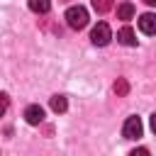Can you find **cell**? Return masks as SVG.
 <instances>
[{
    "label": "cell",
    "mask_w": 156,
    "mask_h": 156,
    "mask_svg": "<svg viewBox=\"0 0 156 156\" xmlns=\"http://www.w3.org/2000/svg\"><path fill=\"white\" fill-rule=\"evenodd\" d=\"M66 22H68L71 29H83V27L88 24V10L80 7V5L68 7V10H66Z\"/></svg>",
    "instance_id": "1"
},
{
    "label": "cell",
    "mask_w": 156,
    "mask_h": 156,
    "mask_svg": "<svg viewBox=\"0 0 156 156\" xmlns=\"http://www.w3.org/2000/svg\"><path fill=\"white\" fill-rule=\"evenodd\" d=\"M110 39H112L110 24H107V22H98V24L93 27V32H90V41H93L95 46H107Z\"/></svg>",
    "instance_id": "2"
},
{
    "label": "cell",
    "mask_w": 156,
    "mask_h": 156,
    "mask_svg": "<svg viewBox=\"0 0 156 156\" xmlns=\"http://www.w3.org/2000/svg\"><path fill=\"white\" fill-rule=\"evenodd\" d=\"M141 132H144L141 119H139V117H127V122H124V127H122L124 139H139V136H141Z\"/></svg>",
    "instance_id": "3"
},
{
    "label": "cell",
    "mask_w": 156,
    "mask_h": 156,
    "mask_svg": "<svg viewBox=\"0 0 156 156\" xmlns=\"http://www.w3.org/2000/svg\"><path fill=\"white\" fill-rule=\"evenodd\" d=\"M24 119H27V124H41V122H44V107L29 105V107L24 110Z\"/></svg>",
    "instance_id": "4"
},
{
    "label": "cell",
    "mask_w": 156,
    "mask_h": 156,
    "mask_svg": "<svg viewBox=\"0 0 156 156\" xmlns=\"http://www.w3.org/2000/svg\"><path fill=\"white\" fill-rule=\"evenodd\" d=\"M139 29H141L144 34H149V37H151V34L156 32V17H154L151 12L141 15V17H139Z\"/></svg>",
    "instance_id": "5"
},
{
    "label": "cell",
    "mask_w": 156,
    "mask_h": 156,
    "mask_svg": "<svg viewBox=\"0 0 156 156\" xmlns=\"http://www.w3.org/2000/svg\"><path fill=\"white\" fill-rule=\"evenodd\" d=\"M117 41L124 44V46H136V34H134V29H132V27H122V29L117 32Z\"/></svg>",
    "instance_id": "6"
},
{
    "label": "cell",
    "mask_w": 156,
    "mask_h": 156,
    "mask_svg": "<svg viewBox=\"0 0 156 156\" xmlns=\"http://www.w3.org/2000/svg\"><path fill=\"white\" fill-rule=\"evenodd\" d=\"M49 107H51L56 115H63V112L68 110V100H66L63 95H54V98L49 100Z\"/></svg>",
    "instance_id": "7"
},
{
    "label": "cell",
    "mask_w": 156,
    "mask_h": 156,
    "mask_svg": "<svg viewBox=\"0 0 156 156\" xmlns=\"http://www.w3.org/2000/svg\"><path fill=\"white\" fill-rule=\"evenodd\" d=\"M29 10L37 15H46L51 10V0H29Z\"/></svg>",
    "instance_id": "8"
},
{
    "label": "cell",
    "mask_w": 156,
    "mask_h": 156,
    "mask_svg": "<svg viewBox=\"0 0 156 156\" xmlns=\"http://www.w3.org/2000/svg\"><path fill=\"white\" fill-rule=\"evenodd\" d=\"M117 17L119 20H132L134 17V5L132 2H119L117 5Z\"/></svg>",
    "instance_id": "9"
},
{
    "label": "cell",
    "mask_w": 156,
    "mask_h": 156,
    "mask_svg": "<svg viewBox=\"0 0 156 156\" xmlns=\"http://www.w3.org/2000/svg\"><path fill=\"white\" fill-rule=\"evenodd\" d=\"M93 10L100 12V15H105V12L112 10V0H93Z\"/></svg>",
    "instance_id": "10"
},
{
    "label": "cell",
    "mask_w": 156,
    "mask_h": 156,
    "mask_svg": "<svg viewBox=\"0 0 156 156\" xmlns=\"http://www.w3.org/2000/svg\"><path fill=\"white\" fill-rule=\"evenodd\" d=\"M127 90H129L127 80H124V78H119V80L115 83V93H117V95H127Z\"/></svg>",
    "instance_id": "11"
},
{
    "label": "cell",
    "mask_w": 156,
    "mask_h": 156,
    "mask_svg": "<svg viewBox=\"0 0 156 156\" xmlns=\"http://www.w3.org/2000/svg\"><path fill=\"white\" fill-rule=\"evenodd\" d=\"M5 110H7V95H5V93H0V117L5 115Z\"/></svg>",
    "instance_id": "12"
},
{
    "label": "cell",
    "mask_w": 156,
    "mask_h": 156,
    "mask_svg": "<svg viewBox=\"0 0 156 156\" xmlns=\"http://www.w3.org/2000/svg\"><path fill=\"white\" fill-rule=\"evenodd\" d=\"M129 156H151V154H149L146 149H134V151H132Z\"/></svg>",
    "instance_id": "13"
},
{
    "label": "cell",
    "mask_w": 156,
    "mask_h": 156,
    "mask_svg": "<svg viewBox=\"0 0 156 156\" xmlns=\"http://www.w3.org/2000/svg\"><path fill=\"white\" fill-rule=\"evenodd\" d=\"M144 2H146V5H151V7L156 5V0H144Z\"/></svg>",
    "instance_id": "14"
}]
</instances>
